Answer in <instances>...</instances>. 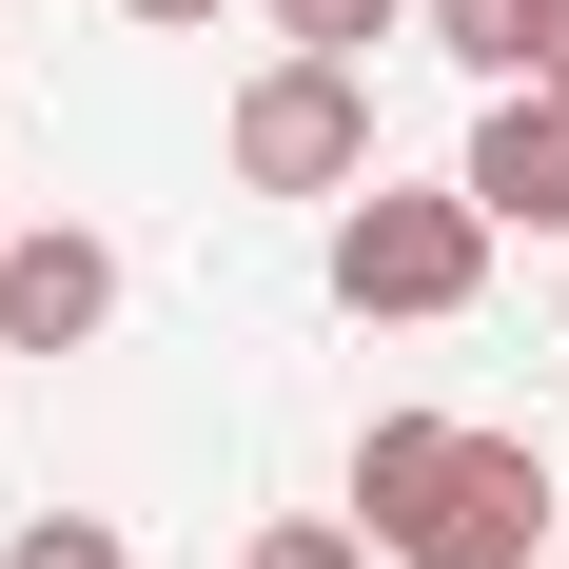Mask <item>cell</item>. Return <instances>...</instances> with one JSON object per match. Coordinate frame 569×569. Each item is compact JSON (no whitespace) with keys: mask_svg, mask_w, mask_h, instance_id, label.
I'll return each mask as SVG.
<instances>
[{"mask_svg":"<svg viewBox=\"0 0 569 569\" xmlns=\"http://www.w3.org/2000/svg\"><path fill=\"white\" fill-rule=\"evenodd\" d=\"M118 20H158V40H197V20H217V0H118Z\"/></svg>","mask_w":569,"mask_h":569,"instance_id":"8fae6325","label":"cell"},{"mask_svg":"<svg viewBox=\"0 0 569 569\" xmlns=\"http://www.w3.org/2000/svg\"><path fill=\"white\" fill-rule=\"evenodd\" d=\"M471 295H491V217H471V177H353V197H335V315L432 335V315H471Z\"/></svg>","mask_w":569,"mask_h":569,"instance_id":"7a4b0ae2","label":"cell"},{"mask_svg":"<svg viewBox=\"0 0 569 569\" xmlns=\"http://www.w3.org/2000/svg\"><path fill=\"white\" fill-rule=\"evenodd\" d=\"M99 335H118V236L0 217V353H99Z\"/></svg>","mask_w":569,"mask_h":569,"instance_id":"277c9868","label":"cell"},{"mask_svg":"<svg viewBox=\"0 0 569 569\" xmlns=\"http://www.w3.org/2000/svg\"><path fill=\"white\" fill-rule=\"evenodd\" d=\"M550 550H569V511H550Z\"/></svg>","mask_w":569,"mask_h":569,"instance_id":"7c38bea8","label":"cell"},{"mask_svg":"<svg viewBox=\"0 0 569 569\" xmlns=\"http://www.w3.org/2000/svg\"><path fill=\"white\" fill-rule=\"evenodd\" d=\"M393 20H412V0H276V40H295V59H373Z\"/></svg>","mask_w":569,"mask_h":569,"instance_id":"ba28073f","label":"cell"},{"mask_svg":"<svg viewBox=\"0 0 569 569\" xmlns=\"http://www.w3.org/2000/svg\"><path fill=\"white\" fill-rule=\"evenodd\" d=\"M236 569H373V530H353V511H276Z\"/></svg>","mask_w":569,"mask_h":569,"instance_id":"9c48e42d","label":"cell"},{"mask_svg":"<svg viewBox=\"0 0 569 569\" xmlns=\"http://www.w3.org/2000/svg\"><path fill=\"white\" fill-rule=\"evenodd\" d=\"M530 79H569V0H530Z\"/></svg>","mask_w":569,"mask_h":569,"instance_id":"30bf717a","label":"cell"},{"mask_svg":"<svg viewBox=\"0 0 569 569\" xmlns=\"http://www.w3.org/2000/svg\"><path fill=\"white\" fill-rule=\"evenodd\" d=\"M0 569H138V550H118V511H20Z\"/></svg>","mask_w":569,"mask_h":569,"instance_id":"52a82bcc","label":"cell"},{"mask_svg":"<svg viewBox=\"0 0 569 569\" xmlns=\"http://www.w3.org/2000/svg\"><path fill=\"white\" fill-rule=\"evenodd\" d=\"M236 177H256V197H353V177H373V79L276 40L236 79Z\"/></svg>","mask_w":569,"mask_h":569,"instance_id":"3957f363","label":"cell"},{"mask_svg":"<svg viewBox=\"0 0 569 569\" xmlns=\"http://www.w3.org/2000/svg\"><path fill=\"white\" fill-rule=\"evenodd\" d=\"M569 511V471L530 432H471V412H373L353 432V530L393 569H530Z\"/></svg>","mask_w":569,"mask_h":569,"instance_id":"6da1fadb","label":"cell"},{"mask_svg":"<svg viewBox=\"0 0 569 569\" xmlns=\"http://www.w3.org/2000/svg\"><path fill=\"white\" fill-rule=\"evenodd\" d=\"M412 20H432V59H471L491 99L530 79V0H412Z\"/></svg>","mask_w":569,"mask_h":569,"instance_id":"8992f818","label":"cell"},{"mask_svg":"<svg viewBox=\"0 0 569 569\" xmlns=\"http://www.w3.org/2000/svg\"><path fill=\"white\" fill-rule=\"evenodd\" d=\"M471 217H491V236H569V79H511V99H491V118H471Z\"/></svg>","mask_w":569,"mask_h":569,"instance_id":"5b68a950","label":"cell"}]
</instances>
